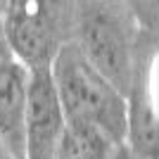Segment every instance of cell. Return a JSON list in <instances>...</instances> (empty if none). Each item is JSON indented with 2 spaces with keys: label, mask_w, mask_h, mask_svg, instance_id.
<instances>
[{
  "label": "cell",
  "mask_w": 159,
  "mask_h": 159,
  "mask_svg": "<svg viewBox=\"0 0 159 159\" xmlns=\"http://www.w3.org/2000/svg\"><path fill=\"white\" fill-rule=\"evenodd\" d=\"M157 36L143 43L126 95V147L138 159L159 157V90H157Z\"/></svg>",
  "instance_id": "obj_4"
},
{
  "label": "cell",
  "mask_w": 159,
  "mask_h": 159,
  "mask_svg": "<svg viewBox=\"0 0 159 159\" xmlns=\"http://www.w3.org/2000/svg\"><path fill=\"white\" fill-rule=\"evenodd\" d=\"M112 159H138V157H133V154L128 152L126 147H116V152H114Z\"/></svg>",
  "instance_id": "obj_9"
},
{
  "label": "cell",
  "mask_w": 159,
  "mask_h": 159,
  "mask_svg": "<svg viewBox=\"0 0 159 159\" xmlns=\"http://www.w3.org/2000/svg\"><path fill=\"white\" fill-rule=\"evenodd\" d=\"M12 55L7 50V43H5V33H2V14H0V60H10Z\"/></svg>",
  "instance_id": "obj_7"
},
{
  "label": "cell",
  "mask_w": 159,
  "mask_h": 159,
  "mask_svg": "<svg viewBox=\"0 0 159 159\" xmlns=\"http://www.w3.org/2000/svg\"><path fill=\"white\" fill-rule=\"evenodd\" d=\"M150 36H157V2H74L71 43L124 98L131 90L140 48Z\"/></svg>",
  "instance_id": "obj_1"
},
{
  "label": "cell",
  "mask_w": 159,
  "mask_h": 159,
  "mask_svg": "<svg viewBox=\"0 0 159 159\" xmlns=\"http://www.w3.org/2000/svg\"><path fill=\"white\" fill-rule=\"evenodd\" d=\"M64 126L66 124L57 102L50 71L29 74L26 121H24L26 159H60Z\"/></svg>",
  "instance_id": "obj_5"
},
{
  "label": "cell",
  "mask_w": 159,
  "mask_h": 159,
  "mask_svg": "<svg viewBox=\"0 0 159 159\" xmlns=\"http://www.w3.org/2000/svg\"><path fill=\"white\" fill-rule=\"evenodd\" d=\"M0 159H19V157H17V154H14L12 150L2 143V140H0Z\"/></svg>",
  "instance_id": "obj_8"
},
{
  "label": "cell",
  "mask_w": 159,
  "mask_h": 159,
  "mask_svg": "<svg viewBox=\"0 0 159 159\" xmlns=\"http://www.w3.org/2000/svg\"><path fill=\"white\" fill-rule=\"evenodd\" d=\"M29 71L19 62L0 60V140L19 159L24 152V121H26Z\"/></svg>",
  "instance_id": "obj_6"
},
{
  "label": "cell",
  "mask_w": 159,
  "mask_h": 159,
  "mask_svg": "<svg viewBox=\"0 0 159 159\" xmlns=\"http://www.w3.org/2000/svg\"><path fill=\"white\" fill-rule=\"evenodd\" d=\"M64 124H88L114 145L126 143V98L83 60L79 48L66 43L50 69Z\"/></svg>",
  "instance_id": "obj_2"
},
{
  "label": "cell",
  "mask_w": 159,
  "mask_h": 159,
  "mask_svg": "<svg viewBox=\"0 0 159 159\" xmlns=\"http://www.w3.org/2000/svg\"><path fill=\"white\" fill-rule=\"evenodd\" d=\"M0 14L7 50L29 74L50 71L60 50L71 43L69 0H0Z\"/></svg>",
  "instance_id": "obj_3"
}]
</instances>
